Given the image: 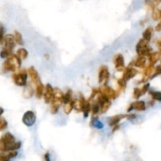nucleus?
Listing matches in <instances>:
<instances>
[{
  "mask_svg": "<svg viewBox=\"0 0 161 161\" xmlns=\"http://www.w3.org/2000/svg\"><path fill=\"white\" fill-rule=\"evenodd\" d=\"M21 66V59L17 55H10L9 58L3 63V72H15L17 69H19Z\"/></svg>",
  "mask_w": 161,
  "mask_h": 161,
  "instance_id": "nucleus-1",
  "label": "nucleus"
},
{
  "mask_svg": "<svg viewBox=\"0 0 161 161\" xmlns=\"http://www.w3.org/2000/svg\"><path fill=\"white\" fill-rule=\"evenodd\" d=\"M63 97L64 93L63 91L58 88L54 89V96L52 102H51V112L52 114H55L59 111L60 107L63 103Z\"/></svg>",
  "mask_w": 161,
  "mask_h": 161,
  "instance_id": "nucleus-2",
  "label": "nucleus"
},
{
  "mask_svg": "<svg viewBox=\"0 0 161 161\" xmlns=\"http://www.w3.org/2000/svg\"><path fill=\"white\" fill-rule=\"evenodd\" d=\"M28 72L26 69H20L18 72H15L12 74V80L16 86L20 87H25L27 86Z\"/></svg>",
  "mask_w": 161,
  "mask_h": 161,
  "instance_id": "nucleus-3",
  "label": "nucleus"
},
{
  "mask_svg": "<svg viewBox=\"0 0 161 161\" xmlns=\"http://www.w3.org/2000/svg\"><path fill=\"white\" fill-rule=\"evenodd\" d=\"M153 52L152 47L148 45V42L144 39H140L136 45V52L138 56H148Z\"/></svg>",
  "mask_w": 161,
  "mask_h": 161,
  "instance_id": "nucleus-4",
  "label": "nucleus"
},
{
  "mask_svg": "<svg viewBox=\"0 0 161 161\" xmlns=\"http://www.w3.org/2000/svg\"><path fill=\"white\" fill-rule=\"evenodd\" d=\"M96 101L100 105V113L101 114L106 113L111 106V100H109L107 97H105L104 95H103L101 92L98 95Z\"/></svg>",
  "mask_w": 161,
  "mask_h": 161,
  "instance_id": "nucleus-5",
  "label": "nucleus"
},
{
  "mask_svg": "<svg viewBox=\"0 0 161 161\" xmlns=\"http://www.w3.org/2000/svg\"><path fill=\"white\" fill-rule=\"evenodd\" d=\"M36 122V115L32 111H27L22 116V123L28 127L33 126Z\"/></svg>",
  "mask_w": 161,
  "mask_h": 161,
  "instance_id": "nucleus-6",
  "label": "nucleus"
},
{
  "mask_svg": "<svg viewBox=\"0 0 161 161\" xmlns=\"http://www.w3.org/2000/svg\"><path fill=\"white\" fill-rule=\"evenodd\" d=\"M113 63H114V68L119 72H123L126 69L124 63V57L122 54H116L113 58Z\"/></svg>",
  "mask_w": 161,
  "mask_h": 161,
  "instance_id": "nucleus-7",
  "label": "nucleus"
},
{
  "mask_svg": "<svg viewBox=\"0 0 161 161\" xmlns=\"http://www.w3.org/2000/svg\"><path fill=\"white\" fill-rule=\"evenodd\" d=\"M100 92L111 100H115L119 95V92L111 89V87H109L108 86H104L102 88H100Z\"/></svg>",
  "mask_w": 161,
  "mask_h": 161,
  "instance_id": "nucleus-8",
  "label": "nucleus"
},
{
  "mask_svg": "<svg viewBox=\"0 0 161 161\" xmlns=\"http://www.w3.org/2000/svg\"><path fill=\"white\" fill-rule=\"evenodd\" d=\"M110 78V73L107 66H101L98 72V81L99 83H108Z\"/></svg>",
  "mask_w": 161,
  "mask_h": 161,
  "instance_id": "nucleus-9",
  "label": "nucleus"
},
{
  "mask_svg": "<svg viewBox=\"0 0 161 161\" xmlns=\"http://www.w3.org/2000/svg\"><path fill=\"white\" fill-rule=\"evenodd\" d=\"M79 99L81 101L82 103V108H81V111L83 113V115L84 118H88L89 115V113L91 112V103L90 101H89L88 100H86L84 96L81 93H79Z\"/></svg>",
  "mask_w": 161,
  "mask_h": 161,
  "instance_id": "nucleus-10",
  "label": "nucleus"
},
{
  "mask_svg": "<svg viewBox=\"0 0 161 161\" xmlns=\"http://www.w3.org/2000/svg\"><path fill=\"white\" fill-rule=\"evenodd\" d=\"M133 110L137 111H145L146 110V103L143 100H136L129 105L127 108V112H130Z\"/></svg>",
  "mask_w": 161,
  "mask_h": 161,
  "instance_id": "nucleus-11",
  "label": "nucleus"
},
{
  "mask_svg": "<svg viewBox=\"0 0 161 161\" xmlns=\"http://www.w3.org/2000/svg\"><path fill=\"white\" fill-rule=\"evenodd\" d=\"M0 139L3 141L4 145H6L7 153H9V148H10V145H11L12 144L14 143V142H16V138H15V137L10 132H6L5 134H3Z\"/></svg>",
  "mask_w": 161,
  "mask_h": 161,
  "instance_id": "nucleus-12",
  "label": "nucleus"
},
{
  "mask_svg": "<svg viewBox=\"0 0 161 161\" xmlns=\"http://www.w3.org/2000/svg\"><path fill=\"white\" fill-rule=\"evenodd\" d=\"M3 43L4 45L3 47L9 49L10 51H14L15 46H16L14 36V35H11V34H7V35H6L4 36L3 40Z\"/></svg>",
  "mask_w": 161,
  "mask_h": 161,
  "instance_id": "nucleus-13",
  "label": "nucleus"
},
{
  "mask_svg": "<svg viewBox=\"0 0 161 161\" xmlns=\"http://www.w3.org/2000/svg\"><path fill=\"white\" fill-rule=\"evenodd\" d=\"M54 96V88L52 87V85L47 84L45 88H44V100L46 103H50L53 99Z\"/></svg>",
  "mask_w": 161,
  "mask_h": 161,
  "instance_id": "nucleus-14",
  "label": "nucleus"
},
{
  "mask_svg": "<svg viewBox=\"0 0 161 161\" xmlns=\"http://www.w3.org/2000/svg\"><path fill=\"white\" fill-rule=\"evenodd\" d=\"M27 72L28 75L29 76L31 80H32V82L34 83L35 86L36 84H38V83L41 82V81H40V75H39L38 71L35 69L34 66H30V67L27 69Z\"/></svg>",
  "mask_w": 161,
  "mask_h": 161,
  "instance_id": "nucleus-15",
  "label": "nucleus"
},
{
  "mask_svg": "<svg viewBox=\"0 0 161 161\" xmlns=\"http://www.w3.org/2000/svg\"><path fill=\"white\" fill-rule=\"evenodd\" d=\"M154 69H155V66H153V65L148 64V66H145L143 72V77H142V79L141 80V81L139 83L146 82L147 80H149V79L151 78L152 75H153Z\"/></svg>",
  "mask_w": 161,
  "mask_h": 161,
  "instance_id": "nucleus-16",
  "label": "nucleus"
},
{
  "mask_svg": "<svg viewBox=\"0 0 161 161\" xmlns=\"http://www.w3.org/2000/svg\"><path fill=\"white\" fill-rule=\"evenodd\" d=\"M137 74V70L135 68L132 67V66H128L125 69V70L123 71V78L125 80H129L130 79H133L134 77H136V75Z\"/></svg>",
  "mask_w": 161,
  "mask_h": 161,
  "instance_id": "nucleus-17",
  "label": "nucleus"
},
{
  "mask_svg": "<svg viewBox=\"0 0 161 161\" xmlns=\"http://www.w3.org/2000/svg\"><path fill=\"white\" fill-rule=\"evenodd\" d=\"M127 117V114H115V115L112 116V117H110L108 119V125H109L111 127L115 126V125L119 124L121 121L123 119H126Z\"/></svg>",
  "mask_w": 161,
  "mask_h": 161,
  "instance_id": "nucleus-18",
  "label": "nucleus"
},
{
  "mask_svg": "<svg viewBox=\"0 0 161 161\" xmlns=\"http://www.w3.org/2000/svg\"><path fill=\"white\" fill-rule=\"evenodd\" d=\"M18 152L12 151L9 153H0V161H10L18 156Z\"/></svg>",
  "mask_w": 161,
  "mask_h": 161,
  "instance_id": "nucleus-19",
  "label": "nucleus"
},
{
  "mask_svg": "<svg viewBox=\"0 0 161 161\" xmlns=\"http://www.w3.org/2000/svg\"><path fill=\"white\" fill-rule=\"evenodd\" d=\"M161 58L159 52H152L149 55H148V64L153 65L155 66L158 61H159Z\"/></svg>",
  "mask_w": 161,
  "mask_h": 161,
  "instance_id": "nucleus-20",
  "label": "nucleus"
},
{
  "mask_svg": "<svg viewBox=\"0 0 161 161\" xmlns=\"http://www.w3.org/2000/svg\"><path fill=\"white\" fill-rule=\"evenodd\" d=\"M146 62L147 58L145 56H138L137 59L134 61V66L137 68H141V69H145L146 66Z\"/></svg>",
  "mask_w": 161,
  "mask_h": 161,
  "instance_id": "nucleus-21",
  "label": "nucleus"
},
{
  "mask_svg": "<svg viewBox=\"0 0 161 161\" xmlns=\"http://www.w3.org/2000/svg\"><path fill=\"white\" fill-rule=\"evenodd\" d=\"M44 88L45 86L42 84L41 82L38 83L36 85V90H35V95L37 99H41L44 97Z\"/></svg>",
  "mask_w": 161,
  "mask_h": 161,
  "instance_id": "nucleus-22",
  "label": "nucleus"
},
{
  "mask_svg": "<svg viewBox=\"0 0 161 161\" xmlns=\"http://www.w3.org/2000/svg\"><path fill=\"white\" fill-rule=\"evenodd\" d=\"M153 32H154V29L153 27L146 28L142 33V39H144L147 42H149L152 39V36H153Z\"/></svg>",
  "mask_w": 161,
  "mask_h": 161,
  "instance_id": "nucleus-23",
  "label": "nucleus"
},
{
  "mask_svg": "<svg viewBox=\"0 0 161 161\" xmlns=\"http://www.w3.org/2000/svg\"><path fill=\"white\" fill-rule=\"evenodd\" d=\"M35 94V91H34L33 88L32 86H25L23 90V96L25 99H29L32 97V96Z\"/></svg>",
  "mask_w": 161,
  "mask_h": 161,
  "instance_id": "nucleus-24",
  "label": "nucleus"
},
{
  "mask_svg": "<svg viewBox=\"0 0 161 161\" xmlns=\"http://www.w3.org/2000/svg\"><path fill=\"white\" fill-rule=\"evenodd\" d=\"M91 125L92 126H93L94 128H97L98 130H101L104 127V125L102 122H100L98 119V118L97 117H92V120H91Z\"/></svg>",
  "mask_w": 161,
  "mask_h": 161,
  "instance_id": "nucleus-25",
  "label": "nucleus"
},
{
  "mask_svg": "<svg viewBox=\"0 0 161 161\" xmlns=\"http://www.w3.org/2000/svg\"><path fill=\"white\" fill-rule=\"evenodd\" d=\"M73 100V91L70 89H68L66 92L64 93V97H63V103H69L71 100Z\"/></svg>",
  "mask_w": 161,
  "mask_h": 161,
  "instance_id": "nucleus-26",
  "label": "nucleus"
},
{
  "mask_svg": "<svg viewBox=\"0 0 161 161\" xmlns=\"http://www.w3.org/2000/svg\"><path fill=\"white\" fill-rule=\"evenodd\" d=\"M91 112H92L93 117H95V116H97V114L100 113V105L98 104L97 101H95L92 104H91Z\"/></svg>",
  "mask_w": 161,
  "mask_h": 161,
  "instance_id": "nucleus-27",
  "label": "nucleus"
},
{
  "mask_svg": "<svg viewBox=\"0 0 161 161\" xmlns=\"http://www.w3.org/2000/svg\"><path fill=\"white\" fill-rule=\"evenodd\" d=\"M14 40L16 44H18V45H23V44H24L22 35H21V32L15 30L14 33Z\"/></svg>",
  "mask_w": 161,
  "mask_h": 161,
  "instance_id": "nucleus-28",
  "label": "nucleus"
},
{
  "mask_svg": "<svg viewBox=\"0 0 161 161\" xmlns=\"http://www.w3.org/2000/svg\"><path fill=\"white\" fill-rule=\"evenodd\" d=\"M16 55L21 58V60L26 59L28 58V55H29V52L25 48H19L18 51H17Z\"/></svg>",
  "mask_w": 161,
  "mask_h": 161,
  "instance_id": "nucleus-29",
  "label": "nucleus"
},
{
  "mask_svg": "<svg viewBox=\"0 0 161 161\" xmlns=\"http://www.w3.org/2000/svg\"><path fill=\"white\" fill-rule=\"evenodd\" d=\"M73 109H74V98H73V100L69 103L64 104L63 111H64L66 114H69L71 111H73Z\"/></svg>",
  "mask_w": 161,
  "mask_h": 161,
  "instance_id": "nucleus-30",
  "label": "nucleus"
},
{
  "mask_svg": "<svg viewBox=\"0 0 161 161\" xmlns=\"http://www.w3.org/2000/svg\"><path fill=\"white\" fill-rule=\"evenodd\" d=\"M149 95L151 96L152 100L161 102V92L159 91H149Z\"/></svg>",
  "mask_w": 161,
  "mask_h": 161,
  "instance_id": "nucleus-31",
  "label": "nucleus"
},
{
  "mask_svg": "<svg viewBox=\"0 0 161 161\" xmlns=\"http://www.w3.org/2000/svg\"><path fill=\"white\" fill-rule=\"evenodd\" d=\"M11 55H13V51H10L9 49L5 48V47H3L2 49V51L0 52V58H6L7 59Z\"/></svg>",
  "mask_w": 161,
  "mask_h": 161,
  "instance_id": "nucleus-32",
  "label": "nucleus"
},
{
  "mask_svg": "<svg viewBox=\"0 0 161 161\" xmlns=\"http://www.w3.org/2000/svg\"><path fill=\"white\" fill-rule=\"evenodd\" d=\"M117 84H118V88L119 89V92L120 91H124L126 88V80H125L122 77V78H119L117 80Z\"/></svg>",
  "mask_w": 161,
  "mask_h": 161,
  "instance_id": "nucleus-33",
  "label": "nucleus"
},
{
  "mask_svg": "<svg viewBox=\"0 0 161 161\" xmlns=\"http://www.w3.org/2000/svg\"><path fill=\"white\" fill-rule=\"evenodd\" d=\"M100 93V88H93L92 89V92H91V95L89 98V101H91L92 100H95L96 97L98 96Z\"/></svg>",
  "mask_w": 161,
  "mask_h": 161,
  "instance_id": "nucleus-34",
  "label": "nucleus"
},
{
  "mask_svg": "<svg viewBox=\"0 0 161 161\" xmlns=\"http://www.w3.org/2000/svg\"><path fill=\"white\" fill-rule=\"evenodd\" d=\"M8 126V123L6 120V119L3 117H0V131H3Z\"/></svg>",
  "mask_w": 161,
  "mask_h": 161,
  "instance_id": "nucleus-35",
  "label": "nucleus"
},
{
  "mask_svg": "<svg viewBox=\"0 0 161 161\" xmlns=\"http://www.w3.org/2000/svg\"><path fill=\"white\" fill-rule=\"evenodd\" d=\"M142 96V91H141V88H134V92H133V97H134V99H135V100H138L139 98H140Z\"/></svg>",
  "mask_w": 161,
  "mask_h": 161,
  "instance_id": "nucleus-36",
  "label": "nucleus"
},
{
  "mask_svg": "<svg viewBox=\"0 0 161 161\" xmlns=\"http://www.w3.org/2000/svg\"><path fill=\"white\" fill-rule=\"evenodd\" d=\"M159 75H161V65H158V66H156V67H155L153 75H152L151 78L150 79L155 78V77H157V76Z\"/></svg>",
  "mask_w": 161,
  "mask_h": 161,
  "instance_id": "nucleus-37",
  "label": "nucleus"
},
{
  "mask_svg": "<svg viewBox=\"0 0 161 161\" xmlns=\"http://www.w3.org/2000/svg\"><path fill=\"white\" fill-rule=\"evenodd\" d=\"M152 18L155 21H158V20L160 19V16H159V10H158L157 8L155 9L153 12H152Z\"/></svg>",
  "mask_w": 161,
  "mask_h": 161,
  "instance_id": "nucleus-38",
  "label": "nucleus"
},
{
  "mask_svg": "<svg viewBox=\"0 0 161 161\" xmlns=\"http://www.w3.org/2000/svg\"><path fill=\"white\" fill-rule=\"evenodd\" d=\"M4 34H5V28L0 23V44L3 43V40L4 36H5Z\"/></svg>",
  "mask_w": 161,
  "mask_h": 161,
  "instance_id": "nucleus-39",
  "label": "nucleus"
},
{
  "mask_svg": "<svg viewBox=\"0 0 161 161\" xmlns=\"http://www.w3.org/2000/svg\"><path fill=\"white\" fill-rule=\"evenodd\" d=\"M149 87H150V84L149 83H145V85H143L142 88H141V91H142V96L145 95L148 90H149Z\"/></svg>",
  "mask_w": 161,
  "mask_h": 161,
  "instance_id": "nucleus-40",
  "label": "nucleus"
},
{
  "mask_svg": "<svg viewBox=\"0 0 161 161\" xmlns=\"http://www.w3.org/2000/svg\"><path fill=\"white\" fill-rule=\"evenodd\" d=\"M126 119L130 121H134L137 119V114H131V113H128L127 114V117Z\"/></svg>",
  "mask_w": 161,
  "mask_h": 161,
  "instance_id": "nucleus-41",
  "label": "nucleus"
},
{
  "mask_svg": "<svg viewBox=\"0 0 161 161\" xmlns=\"http://www.w3.org/2000/svg\"><path fill=\"white\" fill-rule=\"evenodd\" d=\"M154 30L156 31V32H161V21L156 25V27H155Z\"/></svg>",
  "mask_w": 161,
  "mask_h": 161,
  "instance_id": "nucleus-42",
  "label": "nucleus"
},
{
  "mask_svg": "<svg viewBox=\"0 0 161 161\" xmlns=\"http://www.w3.org/2000/svg\"><path fill=\"white\" fill-rule=\"evenodd\" d=\"M44 159H45V161H51L50 159V153H49V152H47V153L44 154Z\"/></svg>",
  "mask_w": 161,
  "mask_h": 161,
  "instance_id": "nucleus-43",
  "label": "nucleus"
},
{
  "mask_svg": "<svg viewBox=\"0 0 161 161\" xmlns=\"http://www.w3.org/2000/svg\"><path fill=\"white\" fill-rule=\"evenodd\" d=\"M119 128H120V125L117 124V125H115V126H112V129H111V131H112V132H115V131H117L118 130H119Z\"/></svg>",
  "mask_w": 161,
  "mask_h": 161,
  "instance_id": "nucleus-44",
  "label": "nucleus"
},
{
  "mask_svg": "<svg viewBox=\"0 0 161 161\" xmlns=\"http://www.w3.org/2000/svg\"><path fill=\"white\" fill-rule=\"evenodd\" d=\"M156 44L157 47H159V48H160L161 47V37H159V38H158L157 40H156Z\"/></svg>",
  "mask_w": 161,
  "mask_h": 161,
  "instance_id": "nucleus-45",
  "label": "nucleus"
},
{
  "mask_svg": "<svg viewBox=\"0 0 161 161\" xmlns=\"http://www.w3.org/2000/svg\"><path fill=\"white\" fill-rule=\"evenodd\" d=\"M153 2H154L155 4L157 6V5H159V4L161 3V0H153Z\"/></svg>",
  "mask_w": 161,
  "mask_h": 161,
  "instance_id": "nucleus-46",
  "label": "nucleus"
},
{
  "mask_svg": "<svg viewBox=\"0 0 161 161\" xmlns=\"http://www.w3.org/2000/svg\"><path fill=\"white\" fill-rule=\"evenodd\" d=\"M3 113H4V109L3 108H1V107H0V117H1V115H2Z\"/></svg>",
  "mask_w": 161,
  "mask_h": 161,
  "instance_id": "nucleus-47",
  "label": "nucleus"
},
{
  "mask_svg": "<svg viewBox=\"0 0 161 161\" xmlns=\"http://www.w3.org/2000/svg\"><path fill=\"white\" fill-rule=\"evenodd\" d=\"M159 16H160V20H161V10H159Z\"/></svg>",
  "mask_w": 161,
  "mask_h": 161,
  "instance_id": "nucleus-48",
  "label": "nucleus"
}]
</instances>
